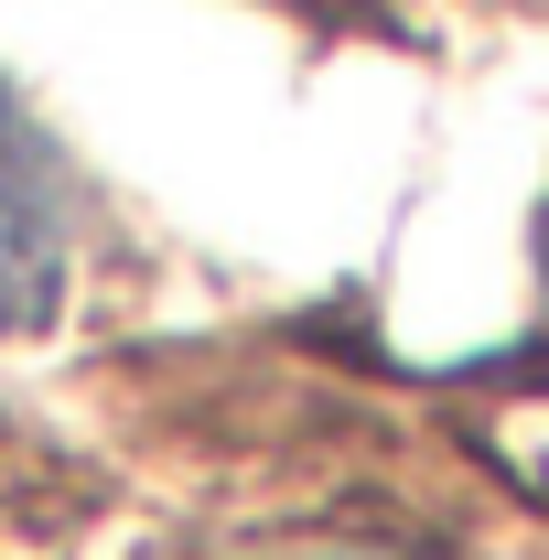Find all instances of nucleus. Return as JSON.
I'll return each instance as SVG.
<instances>
[{
    "instance_id": "f257e3e1",
    "label": "nucleus",
    "mask_w": 549,
    "mask_h": 560,
    "mask_svg": "<svg viewBox=\"0 0 549 560\" xmlns=\"http://www.w3.org/2000/svg\"><path fill=\"white\" fill-rule=\"evenodd\" d=\"M66 302V162L55 130L0 86V335Z\"/></svg>"
}]
</instances>
